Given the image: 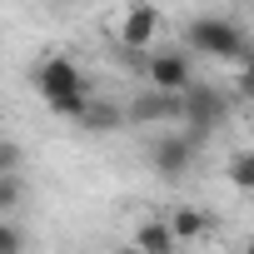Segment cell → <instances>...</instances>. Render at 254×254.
I'll use <instances>...</instances> for the list:
<instances>
[{
    "label": "cell",
    "mask_w": 254,
    "mask_h": 254,
    "mask_svg": "<svg viewBox=\"0 0 254 254\" xmlns=\"http://www.w3.org/2000/svg\"><path fill=\"white\" fill-rule=\"evenodd\" d=\"M229 185H234L239 194L254 190V150H234V160H229Z\"/></svg>",
    "instance_id": "cell-11"
},
{
    "label": "cell",
    "mask_w": 254,
    "mask_h": 254,
    "mask_svg": "<svg viewBox=\"0 0 254 254\" xmlns=\"http://www.w3.org/2000/svg\"><path fill=\"white\" fill-rule=\"evenodd\" d=\"M0 175H25V145L0 135Z\"/></svg>",
    "instance_id": "cell-13"
},
{
    "label": "cell",
    "mask_w": 254,
    "mask_h": 254,
    "mask_svg": "<svg viewBox=\"0 0 254 254\" xmlns=\"http://www.w3.org/2000/svg\"><path fill=\"white\" fill-rule=\"evenodd\" d=\"M165 224H170L175 244H185V239H199V234H204V229H209L214 219H209L204 209H194V204H175V214H170Z\"/></svg>",
    "instance_id": "cell-9"
},
{
    "label": "cell",
    "mask_w": 254,
    "mask_h": 254,
    "mask_svg": "<svg viewBox=\"0 0 254 254\" xmlns=\"http://www.w3.org/2000/svg\"><path fill=\"white\" fill-rule=\"evenodd\" d=\"M25 175H0V219H20L25 209Z\"/></svg>",
    "instance_id": "cell-10"
},
{
    "label": "cell",
    "mask_w": 254,
    "mask_h": 254,
    "mask_svg": "<svg viewBox=\"0 0 254 254\" xmlns=\"http://www.w3.org/2000/svg\"><path fill=\"white\" fill-rule=\"evenodd\" d=\"M30 80H35V90H40L45 105H50V100H65V95H95L90 80H85V70H80L70 55H45Z\"/></svg>",
    "instance_id": "cell-3"
},
{
    "label": "cell",
    "mask_w": 254,
    "mask_h": 254,
    "mask_svg": "<svg viewBox=\"0 0 254 254\" xmlns=\"http://www.w3.org/2000/svg\"><path fill=\"white\" fill-rule=\"evenodd\" d=\"M30 249V234L20 219H0V254H25Z\"/></svg>",
    "instance_id": "cell-12"
},
{
    "label": "cell",
    "mask_w": 254,
    "mask_h": 254,
    "mask_svg": "<svg viewBox=\"0 0 254 254\" xmlns=\"http://www.w3.org/2000/svg\"><path fill=\"white\" fill-rule=\"evenodd\" d=\"M185 45L214 65H249V35L229 15H194L185 25Z\"/></svg>",
    "instance_id": "cell-1"
},
{
    "label": "cell",
    "mask_w": 254,
    "mask_h": 254,
    "mask_svg": "<svg viewBox=\"0 0 254 254\" xmlns=\"http://www.w3.org/2000/svg\"><path fill=\"white\" fill-rule=\"evenodd\" d=\"M135 254H180V244H175L165 219H140L135 224Z\"/></svg>",
    "instance_id": "cell-8"
},
{
    "label": "cell",
    "mask_w": 254,
    "mask_h": 254,
    "mask_svg": "<svg viewBox=\"0 0 254 254\" xmlns=\"http://www.w3.org/2000/svg\"><path fill=\"white\" fill-rule=\"evenodd\" d=\"M145 75H150L155 95H185V90L194 85V65H190L185 50H160V55H150V60H145Z\"/></svg>",
    "instance_id": "cell-5"
},
{
    "label": "cell",
    "mask_w": 254,
    "mask_h": 254,
    "mask_svg": "<svg viewBox=\"0 0 254 254\" xmlns=\"http://www.w3.org/2000/svg\"><path fill=\"white\" fill-rule=\"evenodd\" d=\"M194 160H199V150H194L180 130H170V135H155V140H150V170H155L160 180H170V185H180V180L194 170Z\"/></svg>",
    "instance_id": "cell-4"
},
{
    "label": "cell",
    "mask_w": 254,
    "mask_h": 254,
    "mask_svg": "<svg viewBox=\"0 0 254 254\" xmlns=\"http://www.w3.org/2000/svg\"><path fill=\"white\" fill-rule=\"evenodd\" d=\"M224 115H229V105H224V95L214 90V85H190L185 95H180V135L199 150L219 125H224Z\"/></svg>",
    "instance_id": "cell-2"
},
{
    "label": "cell",
    "mask_w": 254,
    "mask_h": 254,
    "mask_svg": "<svg viewBox=\"0 0 254 254\" xmlns=\"http://www.w3.org/2000/svg\"><path fill=\"white\" fill-rule=\"evenodd\" d=\"M80 130H90V135H115V130H125V105H115V100H105V95H90V105L80 110Z\"/></svg>",
    "instance_id": "cell-7"
},
{
    "label": "cell",
    "mask_w": 254,
    "mask_h": 254,
    "mask_svg": "<svg viewBox=\"0 0 254 254\" xmlns=\"http://www.w3.org/2000/svg\"><path fill=\"white\" fill-rule=\"evenodd\" d=\"M50 5H80V0H50Z\"/></svg>",
    "instance_id": "cell-14"
},
{
    "label": "cell",
    "mask_w": 254,
    "mask_h": 254,
    "mask_svg": "<svg viewBox=\"0 0 254 254\" xmlns=\"http://www.w3.org/2000/svg\"><path fill=\"white\" fill-rule=\"evenodd\" d=\"M155 35H160V10L150 5V0H130L125 15H120V45L140 55V50L155 45Z\"/></svg>",
    "instance_id": "cell-6"
}]
</instances>
